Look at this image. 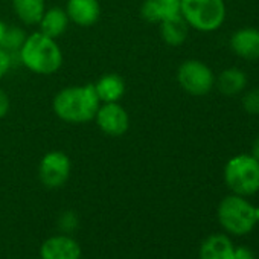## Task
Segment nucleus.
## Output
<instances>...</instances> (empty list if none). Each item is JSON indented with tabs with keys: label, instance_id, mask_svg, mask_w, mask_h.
Here are the masks:
<instances>
[{
	"label": "nucleus",
	"instance_id": "412c9836",
	"mask_svg": "<svg viewBox=\"0 0 259 259\" xmlns=\"http://www.w3.org/2000/svg\"><path fill=\"white\" fill-rule=\"evenodd\" d=\"M13 67V55L0 48V79H4Z\"/></svg>",
	"mask_w": 259,
	"mask_h": 259
},
{
	"label": "nucleus",
	"instance_id": "4be33fe9",
	"mask_svg": "<svg viewBox=\"0 0 259 259\" xmlns=\"http://www.w3.org/2000/svg\"><path fill=\"white\" fill-rule=\"evenodd\" d=\"M10 108H11L10 96H8V93H7L2 87H0V119L5 117V116L8 114Z\"/></svg>",
	"mask_w": 259,
	"mask_h": 259
},
{
	"label": "nucleus",
	"instance_id": "9d476101",
	"mask_svg": "<svg viewBox=\"0 0 259 259\" xmlns=\"http://www.w3.org/2000/svg\"><path fill=\"white\" fill-rule=\"evenodd\" d=\"M40 254L41 259H81V247L70 236L58 235L43 242Z\"/></svg>",
	"mask_w": 259,
	"mask_h": 259
},
{
	"label": "nucleus",
	"instance_id": "39448f33",
	"mask_svg": "<svg viewBox=\"0 0 259 259\" xmlns=\"http://www.w3.org/2000/svg\"><path fill=\"white\" fill-rule=\"evenodd\" d=\"M220 224L232 235H247L257 224L256 207L245 197L232 194L221 200L218 206Z\"/></svg>",
	"mask_w": 259,
	"mask_h": 259
},
{
	"label": "nucleus",
	"instance_id": "dca6fc26",
	"mask_svg": "<svg viewBox=\"0 0 259 259\" xmlns=\"http://www.w3.org/2000/svg\"><path fill=\"white\" fill-rule=\"evenodd\" d=\"M159 25H160V37L166 45L180 46L186 41L189 34V25L185 22L182 14L169 17L160 22Z\"/></svg>",
	"mask_w": 259,
	"mask_h": 259
},
{
	"label": "nucleus",
	"instance_id": "ddd939ff",
	"mask_svg": "<svg viewBox=\"0 0 259 259\" xmlns=\"http://www.w3.org/2000/svg\"><path fill=\"white\" fill-rule=\"evenodd\" d=\"M93 85L101 104L119 102L125 95V81L119 73H105Z\"/></svg>",
	"mask_w": 259,
	"mask_h": 259
},
{
	"label": "nucleus",
	"instance_id": "9b49d317",
	"mask_svg": "<svg viewBox=\"0 0 259 259\" xmlns=\"http://www.w3.org/2000/svg\"><path fill=\"white\" fill-rule=\"evenodd\" d=\"M230 49L244 60H259V29L247 26L235 31L230 37Z\"/></svg>",
	"mask_w": 259,
	"mask_h": 259
},
{
	"label": "nucleus",
	"instance_id": "f03ea898",
	"mask_svg": "<svg viewBox=\"0 0 259 259\" xmlns=\"http://www.w3.org/2000/svg\"><path fill=\"white\" fill-rule=\"evenodd\" d=\"M19 57L29 72L43 76L57 73L64 61L63 51L57 40L40 31L26 35V40L19 51Z\"/></svg>",
	"mask_w": 259,
	"mask_h": 259
},
{
	"label": "nucleus",
	"instance_id": "1a4fd4ad",
	"mask_svg": "<svg viewBox=\"0 0 259 259\" xmlns=\"http://www.w3.org/2000/svg\"><path fill=\"white\" fill-rule=\"evenodd\" d=\"M64 10L70 23L79 28H90L101 17L99 0H67Z\"/></svg>",
	"mask_w": 259,
	"mask_h": 259
},
{
	"label": "nucleus",
	"instance_id": "f8f14e48",
	"mask_svg": "<svg viewBox=\"0 0 259 259\" xmlns=\"http://www.w3.org/2000/svg\"><path fill=\"white\" fill-rule=\"evenodd\" d=\"M180 14V0H144L141 16L150 23H160Z\"/></svg>",
	"mask_w": 259,
	"mask_h": 259
},
{
	"label": "nucleus",
	"instance_id": "a878e982",
	"mask_svg": "<svg viewBox=\"0 0 259 259\" xmlns=\"http://www.w3.org/2000/svg\"><path fill=\"white\" fill-rule=\"evenodd\" d=\"M256 220H257V223H259V207H256Z\"/></svg>",
	"mask_w": 259,
	"mask_h": 259
},
{
	"label": "nucleus",
	"instance_id": "f3484780",
	"mask_svg": "<svg viewBox=\"0 0 259 259\" xmlns=\"http://www.w3.org/2000/svg\"><path fill=\"white\" fill-rule=\"evenodd\" d=\"M13 10L23 25L34 26L46 11V0H13Z\"/></svg>",
	"mask_w": 259,
	"mask_h": 259
},
{
	"label": "nucleus",
	"instance_id": "f257e3e1",
	"mask_svg": "<svg viewBox=\"0 0 259 259\" xmlns=\"http://www.w3.org/2000/svg\"><path fill=\"white\" fill-rule=\"evenodd\" d=\"M101 105L93 84L67 85L61 89L52 101L55 116L73 125L87 123L95 119V114Z\"/></svg>",
	"mask_w": 259,
	"mask_h": 259
},
{
	"label": "nucleus",
	"instance_id": "0eeeda50",
	"mask_svg": "<svg viewBox=\"0 0 259 259\" xmlns=\"http://www.w3.org/2000/svg\"><path fill=\"white\" fill-rule=\"evenodd\" d=\"M72 171V162L69 156L63 151L54 150L46 153L38 163L40 182L49 188L57 189L66 185Z\"/></svg>",
	"mask_w": 259,
	"mask_h": 259
},
{
	"label": "nucleus",
	"instance_id": "20e7f679",
	"mask_svg": "<svg viewBox=\"0 0 259 259\" xmlns=\"http://www.w3.org/2000/svg\"><path fill=\"white\" fill-rule=\"evenodd\" d=\"M224 182L236 195L256 194L259 191V160L251 154L233 156L224 166Z\"/></svg>",
	"mask_w": 259,
	"mask_h": 259
},
{
	"label": "nucleus",
	"instance_id": "5701e85b",
	"mask_svg": "<svg viewBox=\"0 0 259 259\" xmlns=\"http://www.w3.org/2000/svg\"><path fill=\"white\" fill-rule=\"evenodd\" d=\"M233 259H254V254L247 247H238V248H235Z\"/></svg>",
	"mask_w": 259,
	"mask_h": 259
},
{
	"label": "nucleus",
	"instance_id": "6e6552de",
	"mask_svg": "<svg viewBox=\"0 0 259 259\" xmlns=\"http://www.w3.org/2000/svg\"><path fill=\"white\" fill-rule=\"evenodd\" d=\"M101 132L110 138H120L130 128V116L119 102H104L99 105L95 119Z\"/></svg>",
	"mask_w": 259,
	"mask_h": 259
},
{
	"label": "nucleus",
	"instance_id": "4468645a",
	"mask_svg": "<svg viewBox=\"0 0 259 259\" xmlns=\"http://www.w3.org/2000/svg\"><path fill=\"white\" fill-rule=\"evenodd\" d=\"M233 253L232 241L221 233L207 236L200 247V259H233Z\"/></svg>",
	"mask_w": 259,
	"mask_h": 259
},
{
	"label": "nucleus",
	"instance_id": "6ab92c4d",
	"mask_svg": "<svg viewBox=\"0 0 259 259\" xmlns=\"http://www.w3.org/2000/svg\"><path fill=\"white\" fill-rule=\"evenodd\" d=\"M26 40V34L22 28H7V32H5V37L2 40V45H0V48H4L7 52H10L13 55V52H17L20 51V48L23 46Z\"/></svg>",
	"mask_w": 259,
	"mask_h": 259
},
{
	"label": "nucleus",
	"instance_id": "2eb2a0df",
	"mask_svg": "<svg viewBox=\"0 0 259 259\" xmlns=\"http://www.w3.org/2000/svg\"><path fill=\"white\" fill-rule=\"evenodd\" d=\"M69 23L70 20L66 14V10L54 7L45 11L43 17L38 22V26H40V32L57 40L67 31Z\"/></svg>",
	"mask_w": 259,
	"mask_h": 259
},
{
	"label": "nucleus",
	"instance_id": "b1692460",
	"mask_svg": "<svg viewBox=\"0 0 259 259\" xmlns=\"http://www.w3.org/2000/svg\"><path fill=\"white\" fill-rule=\"evenodd\" d=\"M251 156H253L256 160H259V136L254 139V142H253V145H251Z\"/></svg>",
	"mask_w": 259,
	"mask_h": 259
},
{
	"label": "nucleus",
	"instance_id": "a211bd4d",
	"mask_svg": "<svg viewBox=\"0 0 259 259\" xmlns=\"http://www.w3.org/2000/svg\"><path fill=\"white\" fill-rule=\"evenodd\" d=\"M215 82L223 95L235 96L247 87V75L238 67H229L218 75Z\"/></svg>",
	"mask_w": 259,
	"mask_h": 259
},
{
	"label": "nucleus",
	"instance_id": "393cba45",
	"mask_svg": "<svg viewBox=\"0 0 259 259\" xmlns=\"http://www.w3.org/2000/svg\"><path fill=\"white\" fill-rule=\"evenodd\" d=\"M7 23L4 22V20H0V45H2V40H4V37H5V32H7Z\"/></svg>",
	"mask_w": 259,
	"mask_h": 259
},
{
	"label": "nucleus",
	"instance_id": "7ed1b4c3",
	"mask_svg": "<svg viewBox=\"0 0 259 259\" xmlns=\"http://www.w3.org/2000/svg\"><path fill=\"white\" fill-rule=\"evenodd\" d=\"M224 0H180V14L189 28L200 32H213L226 20Z\"/></svg>",
	"mask_w": 259,
	"mask_h": 259
},
{
	"label": "nucleus",
	"instance_id": "aec40b11",
	"mask_svg": "<svg viewBox=\"0 0 259 259\" xmlns=\"http://www.w3.org/2000/svg\"><path fill=\"white\" fill-rule=\"evenodd\" d=\"M242 107L248 114H259V89H251L244 95Z\"/></svg>",
	"mask_w": 259,
	"mask_h": 259
},
{
	"label": "nucleus",
	"instance_id": "423d86ee",
	"mask_svg": "<svg viewBox=\"0 0 259 259\" xmlns=\"http://www.w3.org/2000/svg\"><path fill=\"white\" fill-rule=\"evenodd\" d=\"M177 81L180 87L192 96H204L215 85L212 69L200 60H186L179 66Z\"/></svg>",
	"mask_w": 259,
	"mask_h": 259
}]
</instances>
